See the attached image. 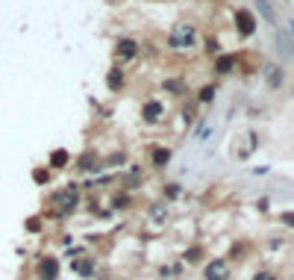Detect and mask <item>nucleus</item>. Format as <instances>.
Listing matches in <instances>:
<instances>
[{
    "label": "nucleus",
    "mask_w": 294,
    "mask_h": 280,
    "mask_svg": "<svg viewBox=\"0 0 294 280\" xmlns=\"http://www.w3.org/2000/svg\"><path fill=\"white\" fill-rule=\"evenodd\" d=\"M194 44H197V27H194V24H188V21L174 24L171 35H168V47H171L174 53H188Z\"/></svg>",
    "instance_id": "1"
},
{
    "label": "nucleus",
    "mask_w": 294,
    "mask_h": 280,
    "mask_svg": "<svg viewBox=\"0 0 294 280\" xmlns=\"http://www.w3.org/2000/svg\"><path fill=\"white\" fill-rule=\"evenodd\" d=\"M233 68H236V56H230V53L218 56V62H215V71H218V74H230Z\"/></svg>",
    "instance_id": "11"
},
{
    "label": "nucleus",
    "mask_w": 294,
    "mask_h": 280,
    "mask_svg": "<svg viewBox=\"0 0 294 280\" xmlns=\"http://www.w3.org/2000/svg\"><path fill=\"white\" fill-rule=\"evenodd\" d=\"M38 278H41V280H56V278H59V260L44 257V260L38 263Z\"/></svg>",
    "instance_id": "7"
},
{
    "label": "nucleus",
    "mask_w": 294,
    "mask_h": 280,
    "mask_svg": "<svg viewBox=\"0 0 294 280\" xmlns=\"http://www.w3.org/2000/svg\"><path fill=\"white\" fill-rule=\"evenodd\" d=\"M165 198H180V186H177V183H168V186H165Z\"/></svg>",
    "instance_id": "21"
},
{
    "label": "nucleus",
    "mask_w": 294,
    "mask_h": 280,
    "mask_svg": "<svg viewBox=\"0 0 294 280\" xmlns=\"http://www.w3.org/2000/svg\"><path fill=\"white\" fill-rule=\"evenodd\" d=\"M94 269H97V263H94V260H88V257L74 263V272H80L82 278H91V275H94Z\"/></svg>",
    "instance_id": "12"
},
{
    "label": "nucleus",
    "mask_w": 294,
    "mask_h": 280,
    "mask_svg": "<svg viewBox=\"0 0 294 280\" xmlns=\"http://www.w3.org/2000/svg\"><path fill=\"white\" fill-rule=\"evenodd\" d=\"M150 159H153V165H156V168H165V165L171 162V151H168V148H156Z\"/></svg>",
    "instance_id": "13"
},
{
    "label": "nucleus",
    "mask_w": 294,
    "mask_h": 280,
    "mask_svg": "<svg viewBox=\"0 0 294 280\" xmlns=\"http://www.w3.org/2000/svg\"><path fill=\"white\" fill-rule=\"evenodd\" d=\"M289 32L294 35V21H289Z\"/></svg>",
    "instance_id": "27"
},
{
    "label": "nucleus",
    "mask_w": 294,
    "mask_h": 280,
    "mask_svg": "<svg viewBox=\"0 0 294 280\" xmlns=\"http://www.w3.org/2000/svg\"><path fill=\"white\" fill-rule=\"evenodd\" d=\"M206 280H230V263L227 260H212L206 266Z\"/></svg>",
    "instance_id": "5"
},
{
    "label": "nucleus",
    "mask_w": 294,
    "mask_h": 280,
    "mask_svg": "<svg viewBox=\"0 0 294 280\" xmlns=\"http://www.w3.org/2000/svg\"><path fill=\"white\" fill-rule=\"evenodd\" d=\"M200 257H203V248H200V245H194V248H188V251H186V263H191V266H194V263H200Z\"/></svg>",
    "instance_id": "17"
},
{
    "label": "nucleus",
    "mask_w": 294,
    "mask_h": 280,
    "mask_svg": "<svg viewBox=\"0 0 294 280\" xmlns=\"http://www.w3.org/2000/svg\"><path fill=\"white\" fill-rule=\"evenodd\" d=\"M47 177H50V174H47L44 168H35V171H32V180H35V183H47Z\"/></svg>",
    "instance_id": "20"
},
{
    "label": "nucleus",
    "mask_w": 294,
    "mask_h": 280,
    "mask_svg": "<svg viewBox=\"0 0 294 280\" xmlns=\"http://www.w3.org/2000/svg\"><path fill=\"white\" fill-rule=\"evenodd\" d=\"M253 280H277V275H274V272H256Z\"/></svg>",
    "instance_id": "23"
},
{
    "label": "nucleus",
    "mask_w": 294,
    "mask_h": 280,
    "mask_svg": "<svg viewBox=\"0 0 294 280\" xmlns=\"http://www.w3.org/2000/svg\"><path fill=\"white\" fill-rule=\"evenodd\" d=\"M77 204H80V189L71 183V186H65L62 192H56L53 195V216H71L74 210H77Z\"/></svg>",
    "instance_id": "2"
},
{
    "label": "nucleus",
    "mask_w": 294,
    "mask_h": 280,
    "mask_svg": "<svg viewBox=\"0 0 294 280\" xmlns=\"http://www.w3.org/2000/svg\"><path fill=\"white\" fill-rule=\"evenodd\" d=\"M206 53H218V41L215 38H206Z\"/></svg>",
    "instance_id": "25"
},
{
    "label": "nucleus",
    "mask_w": 294,
    "mask_h": 280,
    "mask_svg": "<svg viewBox=\"0 0 294 280\" xmlns=\"http://www.w3.org/2000/svg\"><path fill=\"white\" fill-rule=\"evenodd\" d=\"M215 100V86H203L200 89V103H212Z\"/></svg>",
    "instance_id": "19"
},
{
    "label": "nucleus",
    "mask_w": 294,
    "mask_h": 280,
    "mask_svg": "<svg viewBox=\"0 0 294 280\" xmlns=\"http://www.w3.org/2000/svg\"><path fill=\"white\" fill-rule=\"evenodd\" d=\"M165 89H171V92H183V86H180L177 80H168V83H165Z\"/></svg>",
    "instance_id": "26"
},
{
    "label": "nucleus",
    "mask_w": 294,
    "mask_h": 280,
    "mask_svg": "<svg viewBox=\"0 0 294 280\" xmlns=\"http://www.w3.org/2000/svg\"><path fill=\"white\" fill-rule=\"evenodd\" d=\"M277 53H280L283 59L294 62V38L289 32H277Z\"/></svg>",
    "instance_id": "6"
},
{
    "label": "nucleus",
    "mask_w": 294,
    "mask_h": 280,
    "mask_svg": "<svg viewBox=\"0 0 294 280\" xmlns=\"http://www.w3.org/2000/svg\"><path fill=\"white\" fill-rule=\"evenodd\" d=\"M162 115H165V106H162L159 100H147V103L141 106V118H144L147 124H159Z\"/></svg>",
    "instance_id": "4"
},
{
    "label": "nucleus",
    "mask_w": 294,
    "mask_h": 280,
    "mask_svg": "<svg viewBox=\"0 0 294 280\" xmlns=\"http://www.w3.org/2000/svg\"><path fill=\"white\" fill-rule=\"evenodd\" d=\"M256 6H259V15H262L271 27H277V12H274V6H271L268 0H256Z\"/></svg>",
    "instance_id": "10"
},
{
    "label": "nucleus",
    "mask_w": 294,
    "mask_h": 280,
    "mask_svg": "<svg viewBox=\"0 0 294 280\" xmlns=\"http://www.w3.org/2000/svg\"><path fill=\"white\" fill-rule=\"evenodd\" d=\"M115 53H118L121 59H133V56L138 53V44H135L133 38H121V41H118V47H115Z\"/></svg>",
    "instance_id": "9"
},
{
    "label": "nucleus",
    "mask_w": 294,
    "mask_h": 280,
    "mask_svg": "<svg viewBox=\"0 0 294 280\" xmlns=\"http://www.w3.org/2000/svg\"><path fill=\"white\" fill-rule=\"evenodd\" d=\"M106 86H109L112 92H118V89L124 86V74H121L118 68H115V71H109V77H106Z\"/></svg>",
    "instance_id": "15"
},
{
    "label": "nucleus",
    "mask_w": 294,
    "mask_h": 280,
    "mask_svg": "<svg viewBox=\"0 0 294 280\" xmlns=\"http://www.w3.org/2000/svg\"><path fill=\"white\" fill-rule=\"evenodd\" d=\"M150 218H153L156 224H162V221L168 218V207H162V204H156V207L150 210Z\"/></svg>",
    "instance_id": "16"
},
{
    "label": "nucleus",
    "mask_w": 294,
    "mask_h": 280,
    "mask_svg": "<svg viewBox=\"0 0 294 280\" xmlns=\"http://www.w3.org/2000/svg\"><path fill=\"white\" fill-rule=\"evenodd\" d=\"M68 159H71V156H68V151H62V148L50 154V165H53V168H65V165H68Z\"/></svg>",
    "instance_id": "14"
},
{
    "label": "nucleus",
    "mask_w": 294,
    "mask_h": 280,
    "mask_svg": "<svg viewBox=\"0 0 294 280\" xmlns=\"http://www.w3.org/2000/svg\"><path fill=\"white\" fill-rule=\"evenodd\" d=\"M236 27H239V32L247 38V35H253L256 32V15L250 12V9H239L236 12Z\"/></svg>",
    "instance_id": "3"
},
{
    "label": "nucleus",
    "mask_w": 294,
    "mask_h": 280,
    "mask_svg": "<svg viewBox=\"0 0 294 280\" xmlns=\"http://www.w3.org/2000/svg\"><path fill=\"white\" fill-rule=\"evenodd\" d=\"M280 218H283V224H286V227H292V230H294V213H283Z\"/></svg>",
    "instance_id": "24"
},
{
    "label": "nucleus",
    "mask_w": 294,
    "mask_h": 280,
    "mask_svg": "<svg viewBox=\"0 0 294 280\" xmlns=\"http://www.w3.org/2000/svg\"><path fill=\"white\" fill-rule=\"evenodd\" d=\"M27 230H29V233H38V230H41V221H38V218H29V221H27Z\"/></svg>",
    "instance_id": "22"
},
{
    "label": "nucleus",
    "mask_w": 294,
    "mask_h": 280,
    "mask_svg": "<svg viewBox=\"0 0 294 280\" xmlns=\"http://www.w3.org/2000/svg\"><path fill=\"white\" fill-rule=\"evenodd\" d=\"M80 168H82V171H97L100 165H97V159L88 154V156H82V159H80Z\"/></svg>",
    "instance_id": "18"
},
{
    "label": "nucleus",
    "mask_w": 294,
    "mask_h": 280,
    "mask_svg": "<svg viewBox=\"0 0 294 280\" xmlns=\"http://www.w3.org/2000/svg\"><path fill=\"white\" fill-rule=\"evenodd\" d=\"M283 80H286V74H283L280 65H265V83H268L271 89H280Z\"/></svg>",
    "instance_id": "8"
}]
</instances>
